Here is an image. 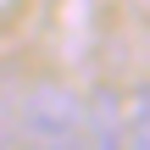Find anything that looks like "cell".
I'll list each match as a JSON object with an SVG mask.
<instances>
[{"label": "cell", "mask_w": 150, "mask_h": 150, "mask_svg": "<svg viewBox=\"0 0 150 150\" xmlns=\"http://www.w3.org/2000/svg\"><path fill=\"white\" fill-rule=\"evenodd\" d=\"M22 150H83V100L61 83H33L17 106Z\"/></svg>", "instance_id": "cell-1"}, {"label": "cell", "mask_w": 150, "mask_h": 150, "mask_svg": "<svg viewBox=\"0 0 150 150\" xmlns=\"http://www.w3.org/2000/svg\"><path fill=\"white\" fill-rule=\"evenodd\" d=\"M122 134H128L122 100L111 89H95V100L83 106V150H122Z\"/></svg>", "instance_id": "cell-2"}, {"label": "cell", "mask_w": 150, "mask_h": 150, "mask_svg": "<svg viewBox=\"0 0 150 150\" xmlns=\"http://www.w3.org/2000/svg\"><path fill=\"white\" fill-rule=\"evenodd\" d=\"M122 117H128V134H122V150H150V89H134V95H128Z\"/></svg>", "instance_id": "cell-3"}]
</instances>
